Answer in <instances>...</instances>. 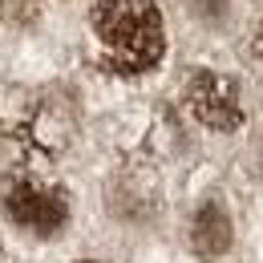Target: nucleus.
Listing matches in <instances>:
<instances>
[{"label":"nucleus","mask_w":263,"mask_h":263,"mask_svg":"<svg viewBox=\"0 0 263 263\" xmlns=\"http://www.w3.org/2000/svg\"><path fill=\"white\" fill-rule=\"evenodd\" d=\"M0 202L16 227H25L29 235H41V239L57 235L69 219L65 191L53 182H41V178H8L0 191Z\"/></svg>","instance_id":"obj_2"},{"label":"nucleus","mask_w":263,"mask_h":263,"mask_svg":"<svg viewBox=\"0 0 263 263\" xmlns=\"http://www.w3.org/2000/svg\"><path fill=\"white\" fill-rule=\"evenodd\" d=\"M101 69L118 77H138L162 61L166 29L154 0H98L89 12Z\"/></svg>","instance_id":"obj_1"},{"label":"nucleus","mask_w":263,"mask_h":263,"mask_svg":"<svg viewBox=\"0 0 263 263\" xmlns=\"http://www.w3.org/2000/svg\"><path fill=\"white\" fill-rule=\"evenodd\" d=\"M255 45H259V53H263V21H259V33H255Z\"/></svg>","instance_id":"obj_5"},{"label":"nucleus","mask_w":263,"mask_h":263,"mask_svg":"<svg viewBox=\"0 0 263 263\" xmlns=\"http://www.w3.org/2000/svg\"><path fill=\"white\" fill-rule=\"evenodd\" d=\"M186 109L211 130H235L243 122V105H239V93H235V81L219 77V73H206V69H198L186 81Z\"/></svg>","instance_id":"obj_3"},{"label":"nucleus","mask_w":263,"mask_h":263,"mask_svg":"<svg viewBox=\"0 0 263 263\" xmlns=\"http://www.w3.org/2000/svg\"><path fill=\"white\" fill-rule=\"evenodd\" d=\"M85 263H93V259H85Z\"/></svg>","instance_id":"obj_6"},{"label":"nucleus","mask_w":263,"mask_h":263,"mask_svg":"<svg viewBox=\"0 0 263 263\" xmlns=\"http://www.w3.org/2000/svg\"><path fill=\"white\" fill-rule=\"evenodd\" d=\"M191 243H195V251L202 259H215V255H223L231 247V223L227 215H223V206H202L195 219V227H191Z\"/></svg>","instance_id":"obj_4"}]
</instances>
